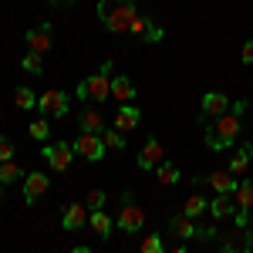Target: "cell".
Masks as SVG:
<instances>
[{
  "mask_svg": "<svg viewBox=\"0 0 253 253\" xmlns=\"http://www.w3.org/2000/svg\"><path fill=\"white\" fill-rule=\"evenodd\" d=\"M68 108H71V101H68V95L58 91V88H51V91H44V95L38 98V112L44 118H64Z\"/></svg>",
  "mask_w": 253,
  "mask_h": 253,
  "instance_id": "obj_6",
  "label": "cell"
},
{
  "mask_svg": "<svg viewBox=\"0 0 253 253\" xmlns=\"http://www.w3.org/2000/svg\"><path fill=\"white\" fill-rule=\"evenodd\" d=\"M47 186H51V179L44 172H27L24 175V199L27 203H38L41 196L47 193Z\"/></svg>",
  "mask_w": 253,
  "mask_h": 253,
  "instance_id": "obj_11",
  "label": "cell"
},
{
  "mask_svg": "<svg viewBox=\"0 0 253 253\" xmlns=\"http://www.w3.org/2000/svg\"><path fill=\"white\" fill-rule=\"evenodd\" d=\"M27 47L38 54H47L51 51V24H41L38 31H27Z\"/></svg>",
  "mask_w": 253,
  "mask_h": 253,
  "instance_id": "obj_16",
  "label": "cell"
},
{
  "mask_svg": "<svg viewBox=\"0 0 253 253\" xmlns=\"http://www.w3.org/2000/svg\"><path fill=\"white\" fill-rule=\"evenodd\" d=\"M210 213L216 219H226V216L236 213V203H233V193H216V199L210 203Z\"/></svg>",
  "mask_w": 253,
  "mask_h": 253,
  "instance_id": "obj_20",
  "label": "cell"
},
{
  "mask_svg": "<svg viewBox=\"0 0 253 253\" xmlns=\"http://www.w3.org/2000/svg\"><path fill=\"white\" fill-rule=\"evenodd\" d=\"M138 118H142V112H138L132 101H128V105H118L115 128H118V132H132V128H138Z\"/></svg>",
  "mask_w": 253,
  "mask_h": 253,
  "instance_id": "obj_15",
  "label": "cell"
},
{
  "mask_svg": "<svg viewBox=\"0 0 253 253\" xmlns=\"http://www.w3.org/2000/svg\"><path fill=\"white\" fill-rule=\"evenodd\" d=\"M230 112V98L219 91H206L203 95V118H219Z\"/></svg>",
  "mask_w": 253,
  "mask_h": 253,
  "instance_id": "obj_12",
  "label": "cell"
},
{
  "mask_svg": "<svg viewBox=\"0 0 253 253\" xmlns=\"http://www.w3.org/2000/svg\"><path fill=\"white\" fill-rule=\"evenodd\" d=\"M156 179H159V186H175L179 182V169H175L172 162H162L156 169Z\"/></svg>",
  "mask_w": 253,
  "mask_h": 253,
  "instance_id": "obj_24",
  "label": "cell"
},
{
  "mask_svg": "<svg viewBox=\"0 0 253 253\" xmlns=\"http://www.w3.org/2000/svg\"><path fill=\"white\" fill-rule=\"evenodd\" d=\"M101 138H105V149H112V152H125V132H118V128H105Z\"/></svg>",
  "mask_w": 253,
  "mask_h": 253,
  "instance_id": "obj_23",
  "label": "cell"
},
{
  "mask_svg": "<svg viewBox=\"0 0 253 253\" xmlns=\"http://www.w3.org/2000/svg\"><path fill=\"white\" fill-rule=\"evenodd\" d=\"M88 206H91V210H101V206H105V193H101V189H91V193H88Z\"/></svg>",
  "mask_w": 253,
  "mask_h": 253,
  "instance_id": "obj_32",
  "label": "cell"
},
{
  "mask_svg": "<svg viewBox=\"0 0 253 253\" xmlns=\"http://www.w3.org/2000/svg\"><path fill=\"white\" fill-rule=\"evenodd\" d=\"M169 230H172L179 240H193V236L199 233V230H196V219H193V216H186V213L172 216V219H169Z\"/></svg>",
  "mask_w": 253,
  "mask_h": 253,
  "instance_id": "obj_18",
  "label": "cell"
},
{
  "mask_svg": "<svg viewBox=\"0 0 253 253\" xmlns=\"http://www.w3.org/2000/svg\"><path fill=\"white\" fill-rule=\"evenodd\" d=\"M233 203H236L233 219L240 223V226H247V223H250V213H253V179H243V182H236Z\"/></svg>",
  "mask_w": 253,
  "mask_h": 253,
  "instance_id": "obj_7",
  "label": "cell"
},
{
  "mask_svg": "<svg viewBox=\"0 0 253 253\" xmlns=\"http://www.w3.org/2000/svg\"><path fill=\"white\" fill-rule=\"evenodd\" d=\"M112 71H115V64H112V61H105V64L98 68L95 75H91V78L81 81L75 95L84 98V101H88V98H95V101H105V98H112Z\"/></svg>",
  "mask_w": 253,
  "mask_h": 253,
  "instance_id": "obj_3",
  "label": "cell"
},
{
  "mask_svg": "<svg viewBox=\"0 0 253 253\" xmlns=\"http://www.w3.org/2000/svg\"><path fill=\"white\" fill-rule=\"evenodd\" d=\"M132 34H138V38L149 41V44H159V41H162V27H159V24H152L149 17H142V14H138V17L132 20Z\"/></svg>",
  "mask_w": 253,
  "mask_h": 253,
  "instance_id": "obj_14",
  "label": "cell"
},
{
  "mask_svg": "<svg viewBox=\"0 0 253 253\" xmlns=\"http://www.w3.org/2000/svg\"><path fill=\"white\" fill-rule=\"evenodd\" d=\"M20 68H24L27 75H41V71H44L41 54H38V51H27V54H24V61H20Z\"/></svg>",
  "mask_w": 253,
  "mask_h": 253,
  "instance_id": "obj_29",
  "label": "cell"
},
{
  "mask_svg": "<svg viewBox=\"0 0 253 253\" xmlns=\"http://www.w3.org/2000/svg\"><path fill=\"white\" fill-rule=\"evenodd\" d=\"M51 3H54V7H58V3H71V0H51Z\"/></svg>",
  "mask_w": 253,
  "mask_h": 253,
  "instance_id": "obj_34",
  "label": "cell"
},
{
  "mask_svg": "<svg viewBox=\"0 0 253 253\" xmlns=\"http://www.w3.org/2000/svg\"><path fill=\"white\" fill-rule=\"evenodd\" d=\"M142 253H162V236L149 233L145 240H142Z\"/></svg>",
  "mask_w": 253,
  "mask_h": 253,
  "instance_id": "obj_30",
  "label": "cell"
},
{
  "mask_svg": "<svg viewBox=\"0 0 253 253\" xmlns=\"http://www.w3.org/2000/svg\"><path fill=\"white\" fill-rule=\"evenodd\" d=\"M14 105H17L20 112H31V108L38 105V95H34L31 88H17V91H14Z\"/></svg>",
  "mask_w": 253,
  "mask_h": 253,
  "instance_id": "obj_26",
  "label": "cell"
},
{
  "mask_svg": "<svg viewBox=\"0 0 253 253\" xmlns=\"http://www.w3.org/2000/svg\"><path fill=\"white\" fill-rule=\"evenodd\" d=\"M240 135V115L236 112H226V115L213 118L210 125H206V145L213 149V152H223V149H230Z\"/></svg>",
  "mask_w": 253,
  "mask_h": 253,
  "instance_id": "obj_2",
  "label": "cell"
},
{
  "mask_svg": "<svg viewBox=\"0 0 253 253\" xmlns=\"http://www.w3.org/2000/svg\"><path fill=\"white\" fill-rule=\"evenodd\" d=\"M230 172L233 175H243V172H250V149L243 145V149H236L233 159H230Z\"/></svg>",
  "mask_w": 253,
  "mask_h": 253,
  "instance_id": "obj_22",
  "label": "cell"
},
{
  "mask_svg": "<svg viewBox=\"0 0 253 253\" xmlns=\"http://www.w3.org/2000/svg\"><path fill=\"white\" fill-rule=\"evenodd\" d=\"M98 17L112 34H125L132 31V20L138 17L135 0H101L98 3Z\"/></svg>",
  "mask_w": 253,
  "mask_h": 253,
  "instance_id": "obj_1",
  "label": "cell"
},
{
  "mask_svg": "<svg viewBox=\"0 0 253 253\" xmlns=\"http://www.w3.org/2000/svg\"><path fill=\"white\" fill-rule=\"evenodd\" d=\"M206 182L213 186L216 193H233V189H236V179H233L230 169H213V172L206 175Z\"/></svg>",
  "mask_w": 253,
  "mask_h": 253,
  "instance_id": "obj_19",
  "label": "cell"
},
{
  "mask_svg": "<svg viewBox=\"0 0 253 253\" xmlns=\"http://www.w3.org/2000/svg\"><path fill=\"white\" fill-rule=\"evenodd\" d=\"M247 149H250V166H253V145H247Z\"/></svg>",
  "mask_w": 253,
  "mask_h": 253,
  "instance_id": "obj_35",
  "label": "cell"
},
{
  "mask_svg": "<svg viewBox=\"0 0 253 253\" xmlns=\"http://www.w3.org/2000/svg\"><path fill=\"white\" fill-rule=\"evenodd\" d=\"M61 226H64L68 233H78V230H84V226H88V203H71V206H64Z\"/></svg>",
  "mask_w": 253,
  "mask_h": 253,
  "instance_id": "obj_9",
  "label": "cell"
},
{
  "mask_svg": "<svg viewBox=\"0 0 253 253\" xmlns=\"http://www.w3.org/2000/svg\"><path fill=\"white\" fill-rule=\"evenodd\" d=\"M71 145H75V156L88 159V162H101L105 152H108V149H105V138L98 135V132H81Z\"/></svg>",
  "mask_w": 253,
  "mask_h": 253,
  "instance_id": "obj_5",
  "label": "cell"
},
{
  "mask_svg": "<svg viewBox=\"0 0 253 253\" xmlns=\"http://www.w3.org/2000/svg\"><path fill=\"white\" fill-rule=\"evenodd\" d=\"M17 179H20V166H14V159L0 162V182H3V186H10V182H17Z\"/></svg>",
  "mask_w": 253,
  "mask_h": 253,
  "instance_id": "obj_27",
  "label": "cell"
},
{
  "mask_svg": "<svg viewBox=\"0 0 253 253\" xmlns=\"http://www.w3.org/2000/svg\"><path fill=\"white\" fill-rule=\"evenodd\" d=\"M81 132H105V115L98 112V108H88V112H81Z\"/></svg>",
  "mask_w": 253,
  "mask_h": 253,
  "instance_id": "obj_21",
  "label": "cell"
},
{
  "mask_svg": "<svg viewBox=\"0 0 253 253\" xmlns=\"http://www.w3.org/2000/svg\"><path fill=\"white\" fill-rule=\"evenodd\" d=\"M135 84L132 78H125V75H112V98H115L118 105H128V101H135Z\"/></svg>",
  "mask_w": 253,
  "mask_h": 253,
  "instance_id": "obj_13",
  "label": "cell"
},
{
  "mask_svg": "<svg viewBox=\"0 0 253 253\" xmlns=\"http://www.w3.org/2000/svg\"><path fill=\"white\" fill-rule=\"evenodd\" d=\"M0 193H3V182H0Z\"/></svg>",
  "mask_w": 253,
  "mask_h": 253,
  "instance_id": "obj_37",
  "label": "cell"
},
{
  "mask_svg": "<svg viewBox=\"0 0 253 253\" xmlns=\"http://www.w3.org/2000/svg\"><path fill=\"white\" fill-rule=\"evenodd\" d=\"M118 230L122 233H138L142 226H145V210L138 206L132 196H125V203H122V210H118Z\"/></svg>",
  "mask_w": 253,
  "mask_h": 253,
  "instance_id": "obj_4",
  "label": "cell"
},
{
  "mask_svg": "<svg viewBox=\"0 0 253 253\" xmlns=\"http://www.w3.org/2000/svg\"><path fill=\"white\" fill-rule=\"evenodd\" d=\"M27 132H31V138H34V142H47V135H51V125H47V118H34Z\"/></svg>",
  "mask_w": 253,
  "mask_h": 253,
  "instance_id": "obj_28",
  "label": "cell"
},
{
  "mask_svg": "<svg viewBox=\"0 0 253 253\" xmlns=\"http://www.w3.org/2000/svg\"><path fill=\"white\" fill-rule=\"evenodd\" d=\"M240 58H243V64H253V41H247V44H243Z\"/></svg>",
  "mask_w": 253,
  "mask_h": 253,
  "instance_id": "obj_33",
  "label": "cell"
},
{
  "mask_svg": "<svg viewBox=\"0 0 253 253\" xmlns=\"http://www.w3.org/2000/svg\"><path fill=\"white\" fill-rule=\"evenodd\" d=\"M206 210H210V203H206L203 196H189V199H186V206H182V213L193 216V219H199V216L206 213Z\"/></svg>",
  "mask_w": 253,
  "mask_h": 253,
  "instance_id": "obj_25",
  "label": "cell"
},
{
  "mask_svg": "<svg viewBox=\"0 0 253 253\" xmlns=\"http://www.w3.org/2000/svg\"><path fill=\"white\" fill-rule=\"evenodd\" d=\"M247 226H250V236H253V219H250V223H247Z\"/></svg>",
  "mask_w": 253,
  "mask_h": 253,
  "instance_id": "obj_36",
  "label": "cell"
},
{
  "mask_svg": "<svg viewBox=\"0 0 253 253\" xmlns=\"http://www.w3.org/2000/svg\"><path fill=\"white\" fill-rule=\"evenodd\" d=\"M88 226H91V233L98 236V240H108L112 236V216L108 213H101V210H91V216H88Z\"/></svg>",
  "mask_w": 253,
  "mask_h": 253,
  "instance_id": "obj_17",
  "label": "cell"
},
{
  "mask_svg": "<svg viewBox=\"0 0 253 253\" xmlns=\"http://www.w3.org/2000/svg\"><path fill=\"white\" fill-rule=\"evenodd\" d=\"M71 159H75V145H68V142H61V145H44V162H47L54 172H68Z\"/></svg>",
  "mask_w": 253,
  "mask_h": 253,
  "instance_id": "obj_8",
  "label": "cell"
},
{
  "mask_svg": "<svg viewBox=\"0 0 253 253\" xmlns=\"http://www.w3.org/2000/svg\"><path fill=\"white\" fill-rule=\"evenodd\" d=\"M7 159H14V142L7 135H0V162H7Z\"/></svg>",
  "mask_w": 253,
  "mask_h": 253,
  "instance_id": "obj_31",
  "label": "cell"
},
{
  "mask_svg": "<svg viewBox=\"0 0 253 253\" xmlns=\"http://www.w3.org/2000/svg\"><path fill=\"white\" fill-rule=\"evenodd\" d=\"M166 162L162 156V145H159V138H149L145 145H142V152H138V169H145V172H152Z\"/></svg>",
  "mask_w": 253,
  "mask_h": 253,
  "instance_id": "obj_10",
  "label": "cell"
}]
</instances>
